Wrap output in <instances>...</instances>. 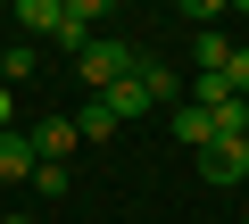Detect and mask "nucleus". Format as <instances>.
Instances as JSON below:
<instances>
[{
  "mask_svg": "<svg viewBox=\"0 0 249 224\" xmlns=\"http://www.w3.org/2000/svg\"><path fill=\"white\" fill-rule=\"evenodd\" d=\"M100 100L116 108V125H124V117H150V108H158V100L142 91V75H133V83H116V91H100Z\"/></svg>",
  "mask_w": 249,
  "mask_h": 224,
  "instance_id": "obj_8",
  "label": "nucleus"
},
{
  "mask_svg": "<svg viewBox=\"0 0 249 224\" xmlns=\"http://www.w3.org/2000/svg\"><path fill=\"white\" fill-rule=\"evenodd\" d=\"M166 125H175V141H183L191 158H208V150H216V117H208V108L175 100V108H166Z\"/></svg>",
  "mask_w": 249,
  "mask_h": 224,
  "instance_id": "obj_2",
  "label": "nucleus"
},
{
  "mask_svg": "<svg viewBox=\"0 0 249 224\" xmlns=\"http://www.w3.org/2000/svg\"><path fill=\"white\" fill-rule=\"evenodd\" d=\"M34 133H0V183H34Z\"/></svg>",
  "mask_w": 249,
  "mask_h": 224,
  "instance_id": "obj_5",
  "label": "nucleus"
},
{
  "mask_svg": "<svg viewBox=\"0 0 249 224\" xmlns=\"http://www.w3.org/2000/svg\"><path fill=\"white\" fill-rule=\"evenodd\" d=\"M199 174H208L216 191H232V183H249V141H216V150L199 158Z\"/></svg>",
  "mask_w": 249,
  "mask_h": 224,
  "instance_id": "obj_3",
  "label": "nucleus"
},
{
  "mask_svg": "<svg viewBox=\"0 0 249 224\" xmlns=\"http://www.w3.org/2000/svg\"><path fill=\"white\" fill-rule=\"evenodd\" d=\"M224 83H232V100H249V50H232V58H224Z\"/></svg>",
  "mask_w": 249,
  "mask_h": 224,
  "instance_id": "obj_12",
  "label": "nucleus"
},
{
  "mask_svg": "<svg viewBox=\"0 0 249 224\" xmlns=\"http://www.w3.org/2000/svg\"><path fill=\"white\" fill-rule=\"evenodd\" d=\"M0 75H9V83H25V75H34V50H25V42H17V50H0Z\"/></svg>",
  "mask_w": 249,
  "mask_h": 224,
  "instance_id": "obj_11",
  "label": "nucleus"
},
{
  "mask_svg": "<svg viewBox=\"0 0 249 224\" xmlns=\"http://www.w3.org/2000/svg\"><path fill=\"white\" fill-rule=\"evenodd\" d=\"M75 141H83V133H75V117H42V125H34V158H42V166H67V150H75Z\"/></svg>",
  "mask_w": 249,
  "mask_h": 224,
  "instance_id": "obj_4",
  "label": "nucleus"
},
{
  "mask_svg": "<svg viewBox=\"0 0 249 224\" xmlns=\"http://www.w3.org/2000/svg\"><path fill=\"white\" fill-rule=\"evenodd\" d=\"M17 25H25V34H42V42H58V25H67V0H17Z\"/></svg>",
  "mask_w": 249,
  "mask_h": 224,
  "instance_id": "obj_6",
  "label": "nucleus"
},
{
  "mask_svg": "<svg viewBox=\"0 0 249 224\" xmlns=\"http://www.w3.org/2000/svg\"><path fill=\"white\" fill-rule=\"evenodd\" d=\"M75 133H83V141H108V133H116V108H108V100H83V108H75Z\"/></svg>",
  "mask_w": 249,
  "mask_h": 224,
  "instance_id": "obj_9",
  "label": "nucleus"
},
{
  "mask_svg": "<svg viewBox=\"0 0 249 224\" xmlns=\"http://www.w3.org/2000/svg\"><path fill=\"white\" fill-rule=\"evenodd\" d=\"M0 83H9V75H0Z\"/></svg>",
  "mask_w": 249,
  "mask_h": 224,
  "instance_id": "obj_14",
  "label": "nucleus"
},
{
  "mask_svg": "<svg viewBox=\"0 0 249 224\" xmlns=\"http://www.w3.org/2000/svg\"><path fill=\"white\" fill-rule=\"evenodd\" d=\"M0 133H17V125H9V91H0Z\"/></svg>",
  "mask_w": 249,
  "mask_h": 224,
  "instance_id": "obj_13",
  "label": "nucleus"
},
{
  "mask_svg": "<svg viewBox=\"0 0 249 224\" xmlns=\"http://www.w3.org/2000/svg\"><path fill=\"white\" fill-rule=\"evenodd\" d=\"M75 75H83V83H91V100H100V91H116V83H133V75H142V50H124V42L91 34V50L75 58Z\"/></svg>",
  "mask_w": 249,
  "mask_h": 224,
  "instance_id": "obj_1",
  "label": "nucleus"
},
{
  "mask_svg": "<svg viewBox=\"0 0 249 224\" xmlns=\"http://www.w3.org/2000/svg\"><path fill=\"white\" fill-rule=\"evenodd\" d=\"M142 91H150L158 108H175V100H183V75H175V67H158V58H142Z\"/></svg>",
  "mask_w": 249,
  "mask_h": 224,
  "instance_id": "obj_7",
  "label": "nucleus"
},
{
  "mask_svg": "<svg viewBox=\"0 0 249 224\" xmlns=\"http://www.w3.org/2000/svg\"><path fill=\"white\" fill-rule=\"evenodd\" d=\"M67 183H75L67 166H34V191H42V199H67Z\"/></svg>",
  "mask_w": 249,
  "mask_h": 224,
  "instance_id": "obj_10",
  "label": "nucleus"
}]
</instances>
